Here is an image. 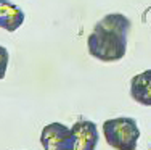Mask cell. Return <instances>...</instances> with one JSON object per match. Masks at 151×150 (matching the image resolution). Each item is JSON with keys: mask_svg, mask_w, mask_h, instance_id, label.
Listing matches in <instances>:
<instances>
[{"mask_svg": "<svg viewBox=\"0 0 151 150\" xmlns=\"http://www.w3.org/2000/svg\"><path fill=\"white\" fill-rule=\"evenodd\" d=\"M130 20L122 13H109L98 21L87 39L88 53L105 63L119 62L127 52Z\"/></svg>", "mask_w": 151, "mask_h": 150, "instance_id": "obj_1", "label": "cell"}, {"mask_svg": "<svg viewBox=\"0 0 151 150\" xmlns=\"http://www.w3.org/2000/svg\"><path fill=\"white\" fill-rule=\"evenodd\" d=\"M103 133L108 145L116 150H135L140 139L137 120L130 116H119L103 123Z\"/></svg>", "mask_w": 151, "mask_h": 150, "instance_id": "obj_2", "label": "cell"}, {"mask_svg": "<svg viewBox=\"0 0 151 150\" xmlns=\"http://www.w3.org/2000/svg\"><path fill=\"white\" fill-rule=\"evenodd\" d=\"M40 144L44 150H73L74 134L63 123H50L40 133Z\"/></svg>", "mask_w": 151, "mask_h": 150, "instance_id": "obj_3", "label": "cell"}, {"mask_svg": "<svg viewBox=\"0 0 151 150\" xmlns=\"http://www.w3.org/2000/svg\"><path fill=\"white\" fill-rule=\"evenodd\" d=\"M74 134V149L73 150H95L98 145V129L93 121L81 120L71 128Z\"/></svg>", "mask_w": 151, "mask_h": 150, "instance_id": "obj_4", "label": "cell"}, {"mask_svg": "<svg viewBox=\"0 0 151 150\" xmlns=\"http://www.w3.org/2000/svg\"><path fill=\"white\" fill-rule=\"evenodd\" d=\"M24 12L21 7L10 0H0V28L8 33H15L24 23Z\"/></svg>", "mask_w": 151, "mask_h": 150, "instance_id": "obj_5", "label": "cell"}, {"mask_svg": "<svg viewBox=\"0 0 151 150\" xmlns=\"http://www.w3.org/2000/svg\"><path fill=\"white\" fill-rule=\"evenodd\" d=\"M130 97L140 105L151 107V70H146L132 78Z\"/></svg>", "mask_w": 151, "mask_h": 150, "instance_id": "obj_6", "label": "cell"}, {"mask_svg": "<svg viewBox=\"0 0 151 150\" xmlns=\"http://www.w3.org/2000/svg\"><path fill=\"white\" fill-rule=\"evenodd\" d=\"M8 50H6L5 47H2L0 45V79H3L6 74V68H8Z\"/></svg>", "mask_w": 151, "mask_h": 150, "instance_id": "obj_7", "label": "cell"}]
</instances>
